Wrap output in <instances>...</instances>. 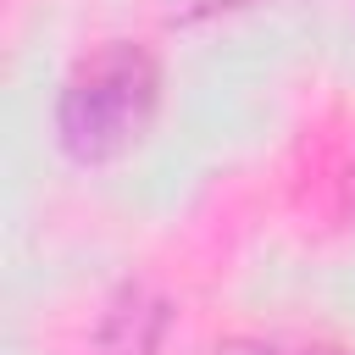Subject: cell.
I'll return each instance as SVG.
<instances>
[{"mask_svg":"<svg viewBox=\"0 0 355 355\" xmlns=\"http://www.w3.org/2000/svg\"><path fill=\"white\" fill-rule=\"evenodd\" d=\"M161 111V61L133 39H105L72 61L55 94V144L78 166H111L144 144Z\"/></svg>","mask_w":355,"mask_h":355,"instance_id":"cell-1","label":"cell"},{"mask_svg":"<svg viewBox=\"0 0 355 355\" xmlns=\"http://www.w3.org/2000/svg\"><path fill=\"white\" fill-rule=\"evenodd\" d=\"M166 333H172V300L155 283L133 277L105 300L94 344H100V355H161Z\"/></svg>","mask_w":355,"mask_h":355,"instance_id":"cell-2","label":"cell"},{"mask_svg":"<svg viewBox=\"0 0 355 355\" xmlns=\"http://www.w3.org/2000/svg\"><path fill=\"white\" fill-rule=\"evenodd\" d=\"M211 355H344V349L338 344H300V349H288V344H266V338H227Z\"/></svg>","mask_w":355,"mask_h":355,"instance_id":"cell-3","label":"cell"},{"mask_svg":"<svg viewBox=\"0 0 355 355\" xmlns=\"http://www.w3.org/2000/svg\"><path fill=\"white\" fill-rule=\"evenodd\" d=\"M155 6H161V17H166V22L189 28V22L222 17V11H233V6H244V0H155Z\"/></svg>","mask_w":355,"mask_h":355,"instance_id":"cell-4","label":"cell"}]
</instances>
